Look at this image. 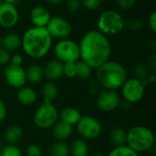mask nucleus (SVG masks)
I'll return each mask as SVG.
<instances>
[{"mask_svg": "<svg viewBox=\"0 0 156 156\" xmlns=\"http://www.w3.org/2000/svg\"><path fill=\"white\" fill-rule=\"evenodd\" d=\"M80 60L87 63L92 69L110 60L112 44L108 37L98 29L88 31L79 43Z\"/></svg>", "mask_w": 156, "mask_h": 156, "instance_id": "obj_1", "label": "nucleus"}, {"mask_svg": "<svg viewBox=\"0 0 156 156\" xmlns=\"http://www.w3.org/2000/svg\"><path fill=\"white\" fill-rule=\"evenodd\" d=\"M53 38L46 27H32L21 37V47L25 54L32 58H42L48 54Z\"/></svg>", "mask_w": 156, "mask_h": 156, "instance_id": "obj_2", "label": "nucleus"}, {"mask_svg": "<svg viewBox=\"0 0 156 156\" xmlns=\"http://www.w3.org/2000/svg\"><path fill=\"white\" fill-rule=\"evenodd\" d=\"M96 81L103 90H118L128 79L126 69L115 60H108L96 69Z\"/></svg>", "mask_w": 156, "mask_h": 156, "instance_id": "obj_3", "label": "nucleus"}, {"mask_svg": "<svg viewBox=\"0 0 156 156\" xmlns=\"http://www.w3.org/2000/svg\"><path fill=\"white\" fill-rule=\"evenodd\" d=\"M154 143V134L146 126L135 125L127 131L126 145L138 154L152 150Z\"/></svg>", "mask_w": 156, "mask_h": 156, "instance_id": "obj_4", "label": "nucleus"}, {"mask_svg": "<svg viewBox=\"0 0 156 156\" xmlns=\"http://www.w3.org/2000/svg\"><path fill=\"white\" fill-rule=\"evenodd\" d=\"M123 16L116 10L107 9L101 12L97 20V28L100 32L106 35L113 36L121 33L125 27Z\"/></svg>", "mask_w": 156, "mask_h": 156, "instance_id": "obj_5", "label": "nucleus"}, {"mask_svg": "<svg viewBox=\"0 0 156 156\" xmlns=\"http://www.w3.org/2000/svg\"><path fill=\"white\" fill-rule=\"evenodd\" d=\"M58 121V111L53 102L43 101L42 104L37 107L33 116L34 124L41 130L52 128Z\"/></svg>", "mask_w": 156, "mask_h": 156, "instance_id": "obj_6", "label": "nucleus"}, {"mask_svg": "<svg viewBox=\"0 0 156 156\" xmlns=\"http://www.w3.org/2000/svg\"><path fill=\"white\" fill-rule=\"evenodd\" d=\"M54 53L58 60L64 63L77 62L80 59V47L72 39H60L54 48Z\"/></svg>", "mask_w": 156, "mask_h": 156, "instance_id": "obj_7", "label": "nucleus"}, {"mask_svg": "<svg viewBox=\"0 0 156 156\" xmlns=\"http://www.w3.org/2000/svg\"><path fill=\"white\" fill-rule=\"evenodd\" d=\"M75 126L79 136L84 141H90L98 138L102 130L101 122L95 117L90 115L81 116Z\"/></svg>", "mask_w": 156, "mask_h": 156, "instance_id": "obj_8", "label": "nucleus"}, {"mask_svg": "<svg viewBox=\"0 0 156 156\" xmlns=\"http://www.w3.org/2000/svg\"><path fill=\"white\" fill-rule=\"evenodd\" d=\"M120 90L124 101L129 104L141 101L145 92V87L144 86L142 80H139L133 77L127 79Z\"/></svg>", "mask_w": 156, "mask_h": 156, "instance_id": "obj_9", "label": "nucleus"}, {"mask_svg": "<svg viewBox=\"0 0 156 156\" xmlns=\"http://www.w3.org/2000/svg\"><path fill=\"white\" fill-rule=\"evenodd\" d=\"M122 103L121 96L117 90H102L96 97V105L103 112H112L118 109Z\"/></svg>", "mask_w": 156, "mask_h": 156, "instance_id": "obj_10", "label": "nucleus"}, {"mask_svg": "<svg viewBox=\"0 0 156 156\" xmlns=\"http://www.w3.org/2000/svg\"><path fill=\"white\" fill-rule=\"evenodd\" d=\"M46 28L52 38L58 39L68 38L72 32L71 24L67 19L60 16L50 17Z\"/></svg>", "mask_w": 156, "mask_h": 156, "instance_id": "obj_11", "label": "nucleus"}, {"mask_svg": "<svg viewBox=\"0 0 156 156\" xmlns=\"http://www.w3.org/2000/svg\"><path fill=\"white\" fill-rule=\"evenodd\" d=\"M4 76L6 83L14 89L18 90L26 86V83L27 82L26 70L22 66H16L10 63L7 64L4 71Z\"/></svg>", "mask_w": 156, "mask_h": 156, "instance_id": "obj_12", "label": "nucleus"}, {"mask_svg": "<svg viewBox=\"0 0 156 156\" xmlns=\"http://www.w3.org/2000/svg\"><path fill=\"white\" fill-rule=\"evenodd\" d=\"M19 20V12L16 5L3 3L0 5V27L4 28L14 27Z\"/></svg>", "mask_w": 156, "mask_h": 156, "instance_id": "obj_13", "label": "nucleus"}, {"mask_svg": "<svg viewBox=\"0 0 156 156\" xmlns=\"http://www.w3.org/2000/svg\"><path fill=\"white\" fill-rule=\"evenodd\" d=\"M50 17L49 11L42 5L34 6L29 13L30 21L33 27H46Z\"/></svg>", "mask_w": 156, "mask_h": 156, "instance_id": "obj_14", "label": "nucleus"}, {"mask_svg": "<svg viewBox=\"0 0 156 156\" xmlns=\"http://www.w3.org/2000/svg\"><path fill=\"white\" fill-rule=\"evenodd\" d=\"M44 78L49 81H56L63 76V63L59 60L51 59L43 68Z\"/></svg>", "mask_w": 156, "mask_h": 156, "instance_id": "obj_15", "label": "nucleus"}, {"mask_svg": "<svg viewBox=\"0 0 156 156\" xmlns=\"http://www.w3.org/2000/svg\"><path fill=\"white\" fill-rule=\"evenodd\" d=\"M73 131H74L73 126L64 122H61L59 120L52 127L53 137L56 139V141H59V142H65L68 139H69L73 133Z\"/></svg>", "mask_w": 156, "mask_h": 156, "instance_id": "obj_16", "label": "nucleus"}, {"mask_svg": "<svg viewBox=\"0 0 156 156\" xmlns=\"http://www.w3.org/2000/svg\"><path fill=\"white\" fill-rule=\"evenodd\" d=\"M16 97L19 104L23 106H30L37 101V94L31 87L24 86L17 90Z\"/></svg>", "mask_w": 156, "mask_h": 156, "instance_id": "obj_17", "label": "nucleus"}, {"mask_svg": "<svg viewBox=\"0 0 156 156\" xmlns=\"http://www.w3.org/2000/svg\"><path fill=\"white\" fill-rule=\"evenodd\" d=\"M81 116L80 112L73 107H65L58 112V120L71 126H75Z\"/></svg>", "mask_w": 156, "mask_h": 156, "instance_id": "obj_18", "label": "nucleus"}, {"mask_svg": "<svg viewBox=\"0 0 156 156\" xmlns=\"http://www.w3.org/2000/svg\"><path fill=\"white\" fill-rule=\"evenodd\" d=\"M23 138V130L19 125H11L4 133V140L6 144H16Z\"/></svg>", "mask_w": 156, "mask_h": 156, "instance_id": "obj_19", "label": "nucleus"}, {"mask_svg": "<svg viewBox=\"0 0 156 156\" xmlns=\"http://www.w3.org/2000/svg\"><path fill=\"white\" fill-rule=\"evenodd\" d=\"M1 47L9 52L16 51L21 48V37L16 33H8L2 37Z\"/></svg>", "mask_w": 156, "mask_h": 156, "instance_id": "obj_20", "label": "nucleus"}, {"mask_svg": "<svg viewBox=\"0 0 156 156\" xmlns=\"http://www.w3.org/2000/svg\"><path fill=\"white\" fill-rule=\"evenodd\" d=\"M41 94H42L43 101L53 102L58 94V88L54 81L48 80L43 84L41 88Z\"/></svg>", "mask_w": 156, "mask_h": 156, "instance_id": "obj_21", "label": "nucleus"}, {"mask_svg": "<svg viewBox=\"0 0 156 156\" xmlns=\"http://www.w3.org/2000/svg\"><path fill=\"white\" fill-rule=\"evenodd\" d=\"M26 70V76H27V81L32 83V84H37L42 81L44 79V72L43 68H41L37 64H32L29 67H27Z\"/></svg>", "mask_w": 156, "mask_h": 156, "instance_id": "obj_22", "label": "nucleus"}, {"mask_svg": "<svg viewBox=\"0 0 156 156\" xmlns=\"http://www.w3.org/2000/svg\"><path fill=\"white\" fill-rule=\"evenodd\" d=\"M127 131L120 126L114 127L110 133V141L114 147L126 145Z\"/></svg>", "mask_w": 156, "mask_h": 156, "instance_id": "obj_23", "label": "nucleus"}, {"mask_svg": "<svg viewBox=\"0 0 156 156\" xmlns=\"http://www.w3.org/2000/svg\"><path fill=\"white\" fill-rule=\"evenodd\" d=\"M89 145L82 139L74 140L69 145V154L71 156H88Z\"/></svg>", "mask_w": 156, "mask_h": 156, "instance_id": "obj_24", "label": "nucleus"}, {"mask_svg": "<svg viewBox=\"0 0 156 156\" xmlns=\"http://www.w3.org/2000/svg\"><path fill=\"white\" fill-rule=\"evenodd\" d=\"M48 152L50 156H69V145L66 142L57 141L50 145Z\"/></svg>", "mask_w": 156, "mask_h": 156, "instance_id": "obj_25", "label": "nucleus"}, {"mask_svg": "<svg viewBox=\"0 0 156 156\" xmlns=\"http://www.w3.org/2000/svg\"><path fill=\"white\" fill-rule=\"evenodd\" d=\"M77 66V78L80 80H89L92 74V69L84 61L79 60L76 62Z\"/></svg>", "mask_w": 156, "mask_h": 156, "instance_id": "obj_26", "label": "nucleus"}, {"mask_svg": "<svg viewBox=\"0 0 156 156\" xmlns=\"http://www.w3.org/2000/svg\"><path fill=\"white\" fill-rule=\"evenodd\" d=\"M149 70L148 68L146 66V64L144 63H137L133 69V78L139 80H144L147 78V76L149 75Z\"/></svg>", "mask_w": 156, "mask_h": 156, "instance_id": "obj_27", "label": "nucleus"}, {"mask_svg": "<svg viewBox=\"0 0 156 156\" xmlns=\"http://www.w3.org/2000/svg\"><path fill=\"white\" fill-rule=\"evenodd\" d=\"M107 156H139V154L132 150L127 145L114 147Z\"/></svg>", "mask_w": 156, "mask_h": 156, "instance_id": "obj_28", "label": "nucleus"}, {"mask_svg": "<svg viewBox=\"0 0 156 156\" xmlns=\"http://www.w3.org/2000/svg\"><path fill=\"white\" fill-rule=\"evenodd\" d=\"M0 156H23V154L16 144H6L0 150Z\"/></svg>", "mask_w": 156, "mask_h": 156, "instance_id": "obj_29", "label": "nucleus"}, {"mask_svg": "<svg viewBox=\"0 0 156 156\" xmlns=\"http://www.w3.org/2000/svg\"><path fill=\"white\" fill-rule=\"evenodd\" d=\"M63 76L69 79H74L77 77L76 62H69L63 64Z\"/></svg>", "mask_w": 156, "mask_h": 156, "instance_id": "obj_30", "label": "nucleus"}, {"mask_svg": "<svg viewBox=\"0 0 156 156\" xmlns=\"http://www.w3.org/2000/svg\"><path fill=\"white\" fill-rule=\"evenodd\" d=\"M81 5L88 10H96L101 5V0H80Z\"/></svg>", "mask_w": 156, "mask_h": 156, "instance_id": "obj_31", "label": "nucleus"}, {"mask_svg": "<svg viewBox=\"0 0 156 156\" xmlns=\"http://www.w3.org/2000/svg\"><path fill=\"white\" fill-rule=\"evenodd\" d=\"M26 156H42V150L37 144H29L26 149Z\"/></svg>", "mask_w": 156, "mask_h": 156, "instance_id": "obj_32", "label": "nucleus"}, {"mask_svg": "<svg viewBox=\"0 0 156 156\" xmlns=\"http://www.w3.org/2000/svg\"><path fill=\"white\" fill-rule=\"evenodd\" d=\"M10 52L0 47V66H6L10 63Z\"/></svg>", "mask_w": 156, "mask_h": 156, "instance_id": "obj_33", "label": "nucleus"}, {"mask_svg": "<svg viewBox=\"0 0 156 156\" xmlns=\"http://www.w3.org/2000/svg\"><path fill=\"white\" fill-rule=\"evenodd\" d=\"M125 27H127L132 31H138L142 28L143 24H142L141 20H139L137 18H133V19H130L127 22V24H125Z\"/></svg>", "mask_w": 156, "mask_h": 156, "instance_id": "obj_34", "label": "nucleus"}, {"mask_svg": "<svg viewBox=\"0 0 156 156\" xmlns=\"http://www.w3.org/2000/svg\"><path fill=\"white\" fill-rule=\"evenodd\" d=\"M67 9L70 12H77L79 11L82 5H81V1L80 0H68L67 2Z\"/></svg>", "mask_w": 156, "mask_h": 156, "instance_id": "obj_35", "label": "nucleus"}, {"mask_svg": "<svg viewBox=\"0 0 156 156\" xmlns=\"http://www.w3.org/2000/svg\"><path fill=\"white\" fill-rule=\"evenodd\" d=\"M137 0H116V3L118 6L122 10H127L132 8L135 4Z\"/></svg>", "mask_w": 156, "mask_h": 156, "instance_id": "obj_36", "label": "nucleus"}, {"mask_svg": "<svg viewBox=\"0 0 156 156\" xmlns=\"http://www.w3.org/2000/svg\"><path fill=\"white\" fill-rule=\"evenodd\" d=\"M147 68H148V70L150 73H155L156 72V55L155 54H153L149 59H148V62L146 64Z\"/></svg>", "mask_w": 156, "mask_h": 156, "instance_id": "obj_37", "label": "nucleus"}, {"mask_svg": "<svg viewBox=\"0 0 156 156\" xmlns=\"http://www.w3.org/2000/svg\"><path fill=\"white\" fill-rule=\"evenodd\" d=\"M100 85H99V83L96 81V80H91L90 83H89V85H88V90H89V91H90V93H91V94H98L99 93V91H100Z\"/></svg>", "mask_w": 156, "mask_h": 156, "instance_id": "obj_38", "label": "nucleus"}, {"mask_svg": "<svg viewBox=\"0 0 156 156\" xmlns=\"http://www.w3.org/2000/svg\"><path fill=\"white\" fill-rule=\"evenodd\" d=\"M148 25H149V27L150 29L153 31V32H155L156 31V12L154 11L151 13V15L149 16L148 17Z\"/></svg>", "mask_w": 156, "mask_h": 156, "instance_id": "obj_39", "label": "nucleus"}, {"mask_svg": "<svg viewBox=\"0 0 156 156\" xmlns=\"http://www.w3.org/2000/svg\"><path fill=\"white\" fill-rule=\"evenodd\" d=\"M23 61H24V58H23L22 55H20V54H16L14 56H11L10 64L16 65V66H22Z\"/></svg>", "mask_w": 156, "mask_h": 156, "instance_id": "obj_40", "label": "nucleus"}, {"mask_svg": "<svg viewBox=\"0 0 156 156\" xmlns=\"http://www.w3.org/2000/svg\"><path fill=\"white\" fill-rule=\"evenodd\" d=\"M7 115V109L5 101L0 99V122H4Z\"/></svg>", "mask_w": 156, "mask_h": 156, "instance_id": "obj_41", "label": "nucleus"}, {"mask_svg": "<svg viewBox=\"0 0 156 156\" xmlns=\"http://www.w3.org/2000/svg\"><path fill=\"white\" fill-rule=\"evenodd\" d=\"M146 80H147V81H148L149 85H150V84H154V83H155L156 82L155 73H149V75L147 76Z\"/></svg>", "mask_w": 156, "mask_h": 156, "instance_id": "obj_42", "label": "nucleus"}, {"mask_svg": "<svg viewBox=\"0 0 156 156\" xmlns=\"http://www.w3.org/2000/svg\"><path fill=\"white\" fill-rule=\"evenodd\" d=\"M47 4H48L49 5H53V6H56V5H58L62 0H45Z\"/></svg>", "mask_w": 156, "mask_h": 156, "instance_id": "obj_43", "label": "nucleus"}, {"mask_svg": "<svg viewBox=\"0 0 156 156\" xmlns=\"http://www.w3.org/2000/svg\"><path fill=\"white\" fill-rule=\"evenodd\" d=\"M20 0H3V3H5V4H9V5H16Z\"/></svg>", "mask_w": 156, "mask_h": 156, "instance_id": "obj_44", "label": "nucleus"}, {"mask_svg": "<svg viewBox=\"0 0 156 156\" xmlns=\"http://www.w3.org/2000/svg\"><path fill=\"white\" fill-rule=\"evenodd\" d=\"M93 156H106V155H104V154H94Z\"/></svg>", "mask_w": 156, "mask_h": 156, "instance_id": "obj_45", "label": "nucleus"}, {"mask_svg": "<svg viewBox=\"0 0 156 156\" xmlns=\"http://www.w3.org/2000/svg\"><path fill=\"white\" fill-rule=\"evenodd\" d=\"M2 4H3V0H0V5H1Z\"/></svg>", "mask_w": 156, "mask_h": 156, "instance_id": "obj_46", "label": "nucleus"}, {"mask_svg": "<svg viewBox=\"0 0 156 156\" xmlns=\"http://www.w3.org/2000/svg\"><path fill=\"white\" fill-rule=\"evenodd\" d=\"M1 40H2V37H1V36H0V47H1Z\"/></svg>", "mask_w": 156, "mask_h": 156, "instance_id": "obj_47", "label": "nucleus"}]
</instances>
